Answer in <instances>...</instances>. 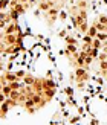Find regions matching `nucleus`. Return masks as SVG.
Instances as JSON below:
<instances>
[{
	"label": "nucleus",
	"mask_w": 107,
	"mask_h": 125,
	"mask_svg": "<svg viewBox=\"0 0 107 125\" xmlns=\"http://www.w3.org/2000/svg\"><path fill=\"white\" fill-rule=\"evenodd\" d=\"M89 69H86V67H77L75 69V81H77V84L80 87H83L84 83L87 79H89Z\"/></svg>",
	"instance_id": "f257e3e1"
},
{
	"label": "nucleus",
	"mask_w": 107,
	"mask_h": 125,
	"mask_svg": "<svg viewBox=\"0 0 107 125\" xmlns=\"http://www.w3.org/2000/svg\"><path fill=\"white\" fill-rule=\"evenodd\" d=\"M96 20H98L99 23H103V24H107V15H106V14H99V15L96 17Z\"/></svg>",
	"instance_id": "f03ea898"
}]
</instances>
